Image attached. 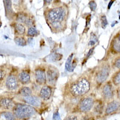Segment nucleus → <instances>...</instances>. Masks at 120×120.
<instances>
[{
  "mask_svg": "<svg viewBox=\"0 0 120 120\" xmlns=\"http://www.w3.org/2000/svg\"><path fill=\"white\" fill-rule=\"evenodd\" d=\"M119 106H120V103L116 101H113L112 102L109 103L108 106H107L106 113L107 114H110V113H113L118 109Z\"/></svg>",
  "mask_w": 120,
  "mask_h": 120,
  "instance_id": "9b49d317",
  "label": "nucleus"
},
{
  "mask_svg": "<svg viewBox=\"0 0 120 120\" xmlns=\"http://www.w3.org/2000/svg\"><path fill=\"white\" fill-rule=\"evenodd\" d=\"M120 59H118V60H117L116 61V62H115V66H116L117 68H120Z\"/></svg>",
  "mask_w": 120,
  "mask_h": 120,
  "instance_id": "c756f323",
  "label": "nucleus"
},
{
  "mask_svg": "<svg viewBox=\"0 0 120 120\" xmlns=\"http://www.w3.org/2000/svg\"><path fill=\"white\" fill-rule=\"evenodd\" d=\"M113 83H114L115 85H118L120 84V73H118V74H116V75L114 77L113 79Z\"/></svg>",
  "mask_w": 120,
  "mask_h": 120,
  "instance_id": "b1692460",
  "label": "nucleus"
},
{
  "mask_svg": "<svg viewBox=\"0 0 120 120\" xmlns=\"http://www.w3.org/2000/svg\"><path fill=\"white\" fill-rule=\"evenodd\" d=\"M73 56V54H71L68 56V59L66 61V64H65V67L66 69L68 71H73V69L75 68L76 66H74L73 63H72V58Z\"/></svg>",
  "mask_w": 120,
  "mask_h": 120,
  "instance_id": "2eb2a0df",
  "label": "nucleus"
},
{
  "mask_svg": "<svg viewBox=\"0 0 120 120\" xmlns=\"http://www.w3.org/2000/svg\"><path fill=\"white\" fill-rule=\"evenodd\" d=\"M58 76V73L56 68L53 67H49L47 71V79L48 82L51 84H53L56 82Z\"/></svg>",
  "mask_w": 120,
  "mask_h": 120,
  "instance_id": "423d86ee",
  "label": "nucleus"
},
{
  "mask_svg": "<svg viewBox=\"0 0 120 120\" xmlns=\"http://www.w3.org/2000/svg\"><path fill=\"white\" fill-rule=\"evenodd\" d=\"M19 81L22 83H27L30 81V76L26 71H22L19 74Z\"/></svg>",
  "mask_w": 120,
  "mask_h": 120,
  "instance_id": "4468645a",
  "label": "nucleus"
},
{
  "mask_svg": "<svg viewBox=\"0 0 120 120\" xmlns=\"http://www.w3.org/2000/svg\"><path fill=\"white\" fill-rule=\"evenodd\" d=\"M89 6L92 11H95V10L96 9V7H97V4L95 1H90L89 3Z\"/></svg>",
  "mask_w": 120,
  "mask_h": 120,
  "instance_id": "a878e982",
  "label": "nucleus"
},
{
  "mask_svg": "<svg viewBox=\"0 0 120 120\" xmlns=\"http://www.w3.org/2000/svg\"><path fill=\"white\" fill-rule=\"evenodd\" d=\"M93 50H94V48H92V49H91L90 50V51H89V52L88 53V54H87V56H86V57H89V56H90V55H91V54H92V53H93Z\"/></svg>",
  "mask_w": 120,
  "mask_h": 120,
  "instance_id": "7c9ffc66",
  "label": "nucleus"
},
{
  "mask_svg": "<svg viewBox=\"0 0 120 120\" xmlns=\"http://www.w3.org/2000/svg\"><path fill=\"white\" fill-rule=\"evenodd\" d=\"M51 57L52 61H59L60 59L61 58L62 55L59 54V53H55L53 55H51Z\"/></svg>",
  "mask_w": 120,
  "mask_h": 120,
  "instance_id": "4be33fe9",
  "label": "nucleus"
},
{
  "mask_svg": "<svg viewBox=\"0 0 120 120\" xmlns=\"http://www.w3.org/2000/svg\"><path fill=\"white\" fill-rule=\"evenodd\" d=\"M118 23V22H117V21H116V22H115V23H112V27H113V26H114L115 25V23Z\"/></svg>",
  "mask_w": 120,
  "mask_h": 120,
  "instance_id": "f704fd0d",
  "label": "nucleus"
},
{
  "mask_svg": "<svg viewBox=\"0 0 120 120\" xmlns=\"http://www.w3.org/2000/svg\"><path fill=\"white\" fill-rule=\"evenodd\" d=\"M4 73H3V71L0 70V80H1V79H2L3 78H4Z\"/></svg>",
  "mask_w": 120,
  "mask_h": 120,
  "instance_id": "473e14b6",
  "label": "nucleus"
},
{
  "mask_svg": "<svg viewBox=\"0 0 120 120\" xmlns=\"http://www.w3.org/2000/svg\"><path fill=\"white\" fill-rule=\"evenodd\" d=\"M113 1H110V3H109V4H108V9H109V8H111V6H112V4H113Z\"/></svg>",
  "mask_w": 120,
  "mask_h": 120,
  "instance_id": "72a5a7b5",
  "label": "nucleus"
},
{
  "mask_svg": "<svg viewBox=\"0 0 120 120\" xmlns=\"http://www.w3.org/2000/svg\"><path fill=\"white\" fill-rule=\"evenodd\" d=\"M20 94L23 96V97H28V96H31L32 94V91L28 87H26V86H24V87L22 88L20 90Z\"/></svg>",
  "mask_w": 120,
  "mask_h": 120,
  "instance_id": "dca6fc26",
  "label": "nucleus"
},
{
  "mask_svg": "<svg viewBox=\"0 0 120 120\" xmlns=\"http://www.w3.org/2000/svg\"><path fill=\"white\" fill-rule=\"evenodd\" d=\"M15 29L17 33L19 34H23L25 32V28L21 23H17L15 25Z\"/></svg>",
  "mask_w": 120,
  "mask_h": 120,
  "instance_id": "f3484780",
  "label": "nucleus"
},
{
  "mask_svg": "<svg viewBox=\"0 0 120 120\" xmlns=\"http://www.w3.org/2000/svg\"><path fill=\"white\" fill-rule=\"evenodd\" d=\"M14 113L15 116L19 119L28 118L36 113V110L30 105L18 104L14 109Z\"/></svg>",
  "mask_w": 120,
  "mask_h": 120,
  "instance_id": "f03ea898",
  "label": "nucleus"
},
{
  "mask_svg": "<svg viewBox=\"0 0 120 120\" xmlns=\"http://www.w3.org/2000/svg\"><path fill=\"white\" fill-rule=\"evenodd\" d=\"M103 93L105 97L107 98H111L113 95V91L111 85L107 83L104 86L103 89Z\"/></svg>",
  "mask_w": 120,
  "mask_h": 120,
  "instance_id": "ddd939ff",
  "label": "nucleus"
},
{
  "mask_svg": "<svg viewBox=\"0 0 120 120\" xmlns=\"http://www.w3.org/2000/svg\"><path fill=\"white\" fill-rule=\"evenodd\" d=\"M53 120H61V117H60V113H59V112H58V111L53 113Z\"/></svg>",
  "mask_w": 120,
  "mask_h": 120,
  "instance_id": "bb28decb",
  "label": "nucleus"
},
{
  "mask_svg": "<svg viewBox=\"0 0 120 120\" xmlns=\"http://www.w3.org/2000/svg\"><path fill=\"white\" fill-rule=\"evenodd\" d=\"M4 2H6V3H5V4H6V7H7V10L9 11H10V13H13L11 1H4Z\"/></svg>",
  "mask_w": 120,
  "mask_h": 120,
  "instance_id": "393cba45",
  "label": "nucleus"
},
{
  "mask_svg": "<svg viewBox=\"0 0 120 120\" xmlns=\"http://www.w3.org/2000/svg\"><path fill=\"white\" fill-rule=\"evenodd\" d=\"M110 68L109 66L105 65L101 68L97 75V81L98 83H101L105 82L109 76Z\"/></svg>",
  "mask_w": 120,
  "mask_h": 120,
  "instance_id": "20e7f679",
  "label": "nucleus"
},
{
  "mask_svg": "<svg viewBox=\"0 0 120 120\" xmlns=\"http://www.w3.org/2000/svg\"><path fill=\"white\" fill-rule=\"evenodd\" d=\"M66 120H78L76 116H70Z\"/></svg>",
  "mask_w": 120,
  "mask_h": 120,
  "instance_id": "c85d7f7f",
  "label": "nucleus"
},
{
  "mask_svg": "<svg viewBox=\"0 0 120 120\" xmlns=\"http://www.w3.org/2000/svg\"><path fill=\"white\" fill-rule=\"evenodd\" d=\"M94 105V100L93 98L88 97L82 100L79 105V109L82 112H88L90 111Z\"/></svg>",
  "mask_w": 120,
  "mask_h": 120,
  "instance_id": "39448f33",
  "label": "nucleus"
},
{
  "mask_svg": "<svg viewBox=\"0 0 120 120\" xmlns=\"http://www.w3.org/2000/svg\"><path fill=\"white\" fill-rule=\"evenodd\" d=\"M28 43L31 46H33L34 45V40L33 38L32 37H30L28 38Z\"/></svg>",
  "mask_w": 120,
  "mask_h": 120,
  "instance_id": "cd10ccee",
  "label": "nucleus"
},
{
  "mask_svg": "<svg viewBox=\"0 0 120 120\" xmlns=\"http://www.w3.org/2000/svg\"><path fill=\"white\" fill-rule=\"evenodd\" d=\"M3 115L5 118H6V120H15V116L12 113L9 112H4L3 113Z\"/></svg>",
  "mask_w": 120,
  "mask_h": 120,
  "instance_id": "412c9836",
  "label": "nucleus"
},
{
  "mask_svg": "<svg viewBox=\"0 0 120 120\" xmlns=\"http://www.w3.org/2000/svg\"><path fill=\"white\" fill-rule=\"evenodd\" d=\"M48 19L53 26L63 21L66 16V10L63 7H56L48 12Z\"/></svg>",
  "mask_w": 120,
  "mask_h": 120,
  "instance_id": "7ed1b4c3",
  "label": "nucleus"
},
{
  "mask_svg": "<svg viewBox=\"0 0 120 120\" xmlns=\"http://www.w3.org/2000/svg\"><path fill=\"white\" fill-rule=\"evenodd\" d=\"M24 101L31 106L39 107L41 105V100L38 97L34 96H30L23 98Z\"/></svg>",
  "mask_w": 120,
  "mask_h": 120,
  "instance_id": "0eeeda50",
  "label": "nucleus"
},
{
  "mask_svg": "<svg viewBox=\"0 0 120 120\" xmlns=\"http://www.w3.org/2000/svg\"><path fill=\"white\" fill-rule=\"evenodd\" d=\"M51 88L49 86H44L40 91V97L44 100H48L51 96Z\"/></svg>",
  "mask_w": 120,
  "mask_h": 120,
  "instance_id": "9d476101",
  "label": "nucleus"
},
{
  "mask_svg": "<svg viewBox=\"0 0 120 120\" xmlns=\"http://www.w3.org/2000/svg\"><path fill=\"white\" fill-rule=\"evenodd\" d=\"M120 37H116L115 39L113 40V49L115 51L119 52H120Z\"/></svg>",
  "mask_w": 120,
  "mask_h": 120,
  "instance_id": "a211bd4d",
  "label": "nucleus"
},
{
  "mask_svg": "<svg viewBox=\"0 0 120 120\" xmlns=\"http://www.w3.org/2000/svg\"><path fill=\"white\" fill-rule=\"evenodd\" d=\"M96 42V41H95L94 40H91V41L89 42V45H91V46H93V45H95Z\"/></svg>",
  "mask_w": 120,
  "mask_h": 120,
  "instance_id": "2f4dec72",
  "label": "nucleus"
},
{
  "mask_svg": "<svg viewBox=\"0 0 120 120\" xmlns=\"http://www.w3.org/2000/svg\"><path fill=\"white\" fill-rule=\"evenodd\" d=\"M37 34V30L34 27H30L28 30V36L30 37L36 36Z\"/></svg>",
  "mask_w": 120,
  "mask_h": 120,
  "instance_id": "aec40b11",
  "label": "nucleus"
},
{
  "mask_svg": "<svg viewBox=\"0 0 120 120\" xmlns=\"http://www.w3.org/2000/svg\"><path fill=\"white\" fill-rule=\"evenodd\" d=\"M101 24H102L103 28H105L107 26V25H108V20H107L106 17L105 16H101Z\"/></svg>",
  "mask_w": 120,
  "mask_h": 120,
  "instance_id": "5701e85b",
  "label": "nucleus"
},
{
  "mask_svg": "<svg viewBox=\"0 0 120 120\" xmlns=\"http://www.w3.org/2000/svg\"><path fill=\"white\" fill-rule=\"evenodd\" d=\"M6 84L7 88L9 90H14L16 89L18 87V81L16 80V78L13 75L9 76L6 79Z\"/></svg>",
  "mask_w": 120,
  "mask_h": 120,
  "instance_id": "6e6552de",
  "label": "nucleus"
},
{
  "mask_svg": "<svg viewBox=\"0 0 120 120\" xmlns=\"http://www.w3.org/2000/svg\"><path fill=\"white\" fill-rule=\"evenodd\" d=\"M15 41L16 44L19 46H25L26 45V40L23 37H16L15 39Z\"/></svg>",
  "mask_w": 120,
  "mask_h": 120,
  "instance_id": "6ab92c4d",
  "label": "nucleus"
},
{
  "mask_svg": "<svg viewBox=\"0 0 120 120\" xmlns=\"http://www.w3.org/2000/svg\"><path fill=\"white\" fill-rule=\"evenodd\" d=\"M90 89V82L86 79L83 78L71 85L70 86V91L74 96H80L88 93Z\"/></svg>",
  "mask_w": 120,
  "mask_h": 120,
  "instance_id": "f257e3e1",
  "label": "nucleus"
},
{
  "mask_svg": "<svg viewBox=\"0 0 120 120\" xmlns=\"http://www.w3.org/2000/svg\"><path fill=\"white\" fill-rule=\"evenodd\" d=\"M36 81L40 84H44L46 81V72L43 70L37 69L36 70Z\"/></svg>",
  "mask_w": 120,
  "mask_h": 120,
  "instance_id": "1a4fd4ad",
  "label": "nucleus"
},
{
  "mask_svg": "<svg viewBox=\"0 0 120 120\" xmlns=\"http://www.w3.org/2000/svg\"><path fill=\"white\" fill-rule=\"evenodd\" d=\"M0 106L4 109H10L13 108L15 103L9 98H4L0 100Z\"/></svg>",
  "mask_w": 120,
  "mask_h": 120,
  "instance_id": "f8f14e48",
  "label": "nucleus"
}]
</instances>
